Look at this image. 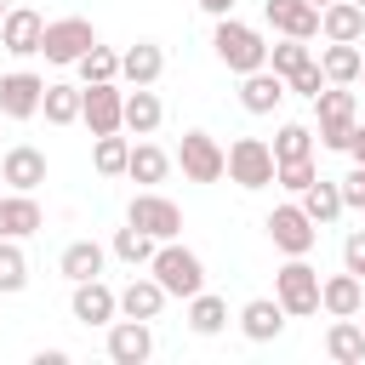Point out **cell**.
Here are the masks:
<instances>
[{"label": "cell", "mask_w": 365, "mask_h": 365, "mask_svg": "<svg viewBox=\"0 0 365 365\" xmlns=\"http://www.w3.org/2000/svg\"><path fill=\"white\" fill-rule=\"evenodd\" d=\"M211 51H217V63H222L228 74H251V68L268 63V40H262L251 23H240L234 11L217 17V29H211Z\"/></svg>", "instance_id": "obj_1"}, {"label": "cell", "mask_w": 365, "mask_h": 365, "mask_svg": "<svg viewBox=\"0 0 365 365\" xmlns=\"http://www.w3.org/2000/svg\"><path fill=\"white\" fill-rule=\"evenodd\" d=\"M148 274L165 285V297H194V291H205V262H200V251H188V245H177V240H160L154 245V257H148Z\"/></svg>", "instance_id": "obj_2"}, {"label": "cell", "mask_w": 365, "mask_h": 365, "mask_svg": "<svg viewBox=\"0 0 365 365\" xmlns=\"http://www.w3.org/2000/svg\"><path fill=\"white\" fill-rule=\"evenodd\" d=\"M274 302L285 308V319L319 314V268H314L308 257H291V262L274 274Z\"/></svg>", "instance_id": "obj_3"}, {"label": "cell", "mask_w": 365, "mask_h": 365, "mask_svg": "<svg viewBox=\"0 0 365 365\" xmlns=\"http://www.w3.org/2000/svg\"><path fill=\"white\" fill-rule=\"evenodd\" d=\"M314 114H319V148L348 154V137H354V120H359V97L348 86H325L314 97Z\"/></svg>", "instance_id": "obj_4"}, {"label": "cell", "mask_w": 365, "mask_h": 365, "mask_svg": "<svg viewBox=\"0 0 365 365\" xmlns=\"http://www.w3.org/2000/svg\"><path fill=\"white\" fill-rule=\"evenodd\" d=\"M222 177L240 188H268L274 182V148L262 137H234L222 148Z\"/></svg>", "instance_id": "obj_5"}, {"label": "cell", "mask_w": 365, "mask_h": 365, "mask_svg": "<svg viewBox=\"0 0 365 365\" xmlns=\"http://www.w3.org/2000/svg\"><path fill=\"white\" fill-rule=\"evenodd\" d=\"M91 46H97V29H91L86 17H51V23H46V34H40L46 63H57V68H74Z\"/></svg>", "instance_id": "obj_6"}, {"label": "cell", "mask_w": 365, "mask_h": 365, "mask_svg": "<svg viewBox=\"0 0 365 365\" xmlns=\"http://www.w3.org/2000/svg\"><path fill=\"white\" fill-rule=\"evenodd\" d=\"M262 228H268V240H274V251H285V257H308V251L319 245V228L308 222V211H302L297 200H291V205H274Z\"/></svg>", "instance_id": "obj_7"}, {"label": "cell", "mask_w": 365, "mask_h": 365, "mask_svg": "<svg viewBox=\"0 0 365 365\" xmlns=\"http://www.w3.org/2000/svg\"><path fill=\"white\" fill-rule=\"evenodd\" d=\"M125 222L143 228V234H154V240H177V234H182V211H177V200H165V194H154V188H143V194L125 205Z\"/></svg>", "instance_id": "obj_8"}, {"label": "cell", "mask_w": 365, "mask_h": 365, "mask_svg": "<svg viewBox=\"0 0 365 365\" xmlns=\"http://www.w3.org/2000/svg\"><path fill=\"white\" fill-rule=\"evenodd\" d=\"M177 165H182L188 182H217V177H222V143H217L211 131H182Z\"/></svg>", "instance_id": "obj_9"}, {"label": "cell", "mask_w": 365, "mask_h": 365, "mask_svg": "<svg viewBox=\"0 0 365 365\" xmlns=\"http://www.w3.org/2000/svg\"><path fill=\"white\" fill-rule=\"evenodd\" d=\"M120 108H125V91H120L114 80H103V86H80V120L91 125V137L120 131Z\"/></svg>", "instance_id": "obj_10"}, {"label": "cell", "mask_w": 365, "mask_h": 365, "mask_svg": "<svg viewBox=\"0 0 365 365\" xmlns=\"http://www.w3.org/2000/svg\"><path fill=\"white\" fill-rule=\"evenodd\" d=\"M68 314H74L80 325H108V319H120V297H114V285H108L103 274H97V279H74Z\"/></svg>", "instance_id": "obj_11"}, {"label": "cell", "mask_w": 365, "mask_h": 365, "mask_svg": "<svg viewBox=\"0 0 365 365\" xmlns=\"http://www.w3.org/2000/svg\"><path fill=\"white\" fill-rule=\"evenodd\" d=\"M154 354V325L148 319H108V359L114 365H143Z\"/></svg>", "instance_id": "obj_12"}, {"label": "cell", "mask_w": 365, "mask_h": 365, "mask_svg": "<svg viewBox=\"0 0 365 365\" xmlns=\"http://www.w3.org/2000/svg\"><path fill=\"white\" fill-rule=\"evenodd\" d=\"M40 97H46V80L40 74H29V68L0 74V114L6 120H34L40 114Z\"/></svg>", "instance_id": "obj_13"}, {"label": "cell", "mask_w": 365, "mask_h": 365, "mask_svg": "<svg viewBox=\"0 0 365 365\" xmlns=\"http://www.w3.org/2000/svg\"><path fill=\"white\" fill-rule=\"evenodd\" d=\"M285 97H291V86H285V74H274L268 63L251 68V74H240V108H245V114H274Z\"/></svg>", "instance_id": "obj_14"}, {"label": "cell", "mask_w": 365, "mask_h": 365, "mask_svg": "<svg viewBox=\"0 0 365 365\" xmlns=\"http://www.w3.org/2000/svg\"><path fill=\"white\" fill-rule=\"evenodd\" d=\"M40 34H46V17H40L34 6H11V11L0 17V46H6L11 57H34V51H40Z\"/></svg>", "instance_id": "obj_15"}, {"label": "cell", "mask_w": 365, "mask_h": 365, "mask_svg": "<svg viewBox=\"0 0 365 365\" xmlns=\"http://www.w3.org/2000/svg\"><path fill=\"white\" fill-rule=\"evenodd\" d=\"M0 182H6V188H17V194H34V188L46 182V154H40L34 143L6 148V154H0Z\"/></svg>", "instance_id": "obj_16"}, {"label": "cell", "mask_w": 365, "mask_h": 365, "mask_svg": "<svg viewBox=\"0 0 365 365\" xmlns=\"http://www.w3.org/2000/svg\"><path fill=\"white\" fill-rule=\"evenodd\" d=\"M114 297H120V314H125V319H148V325H154V319H160V308L171 302V297H165V285H160L154 274H131Z\"/></svg>", "instance_id": "obj_17"}, {"label": "cell", "mask_w": 365, "mask_h": 365, "mask_svg": "<svg viewBox=\"0 0 365 365\" xmlns=\"http://www.w3.org/2000/svg\"><path fill=\"white\" fill-rule=\"evenodd\" d=\"M46 228V211H40V200L34 194H0V240H29V234H40Z\"/></svg>", "instance_id": "obj_18"}, {"label": "cell", "mask_w": 365, "mask_h": 365, "mask_svg": "<svg viewBox=\"0 0 365 365\" xmlns=\"http://www.w3.org/2000/svg\"><path fill=\"white\" fill-rule=\"evenodd\" d=\"M160 120H165V103L154 97V86H131V91H125V108H120V131H131V137H154Z\"/></svg>", "instance_id": "obj_19"}, {"label": "cell", "mask_w": 365, "mask_h": 365, "mask_svg": "<svg viewBox=\"0 0 365 365\" xmlns=\"http://www.w3.org/2000/svg\"><path fill=\"white\" fill-rule=\"evenodd\" d=\"M262 17L274 23V34H291V40H314L319 34V6H308V0H268Z\"/></svg>", "instance_id": "obj_20"}, {"label": "cell", "mask_w": 365, "mask_h": 365, "mask_svg": "<svg viewBox=\"0 0 365 365\" xmlns=\"http://www.w3.org/2000/svg\"><path fill=\"white\" fill-rule=\"evenodd\" d=\"M319 308L331 314V319H348V314H359L365 308V279L359 274H331V279H319Z\"/></svg>", "instance_id": "obj_21"}, {"label": "cell", "mask_w": 365, "mask_h": 365, "mask_svg": "<svg viewBox=\"0 0 365 365\" xmlns=\"http://www.w3.org/2000/svg\"><path fill=\"white\" fill-rule=\"evenodd\" d=\"M240 331H245V342H274V336L285 331V308H279L274 297H251V302L240 308Z\"/></svg>", "instance_id": "obj_22"}, {"label": "cell", "mask_w": 365, "mask_h": 365, "mask_svg": "<svg viewBox=\"0 0 365 365\" xmlns=\"http://www.w3.org/2000/svg\"><path fill=\"white\" fill-rule=\"evenodd\" d=\"M160 74H165V51H160L154 40H137V46L120 51V80H131V86H154Z\"/></svg>", "instance_id": "obj_23"}, {"label": "cell", "mask_w": 365, "mask_h": 365, "mask_svg": "<svg viewBox=\"0 0 365 365\" xmlns=\"http://www.w3.org/2000/svg\"><path fill=\"white\" fill-rule=\"evenodd\" d=\"M297 205L308 211V222H314V228H331V222L342 217V188H336L331 177H314V182L297 194Z\"/></svg>", "instance_id": "obj_24"}, {"label": "cell", "mask_w": 365, "mask_h": 365, "mask_svg": "<svg viewBox=\"0 0 365 365\" xmlns=\"http://www.w3.org/2000/svg\"><path fill=\"white\" fill-rule=\"evenodd\" d=\"M103 262H108V245H97V240H68L63 257H57V268H63L68 285H74V279H97Z\"/></svg>", "instance_id": "obj_25"}, {"label": "cell", "mask_w": 365, "mask_h": 365, "mask_svg": "<svg viewBox=\"0 0 365 365\" xmlns=\"http://www.w3.org/2000/svg\"><path fill=\"white\" fill-rule=\"evenodd\" d=\"M325 354H331L336 365H359V359H365V325H359V314L331 319V331H325Z\"/></svg>", "instance_id": "obj_26"}, {"label": "cell", "mask_w": 365, "mask_h": 365, "mask_svg": "<svg viewBox=\"0 0 365 365\" xmlns=\"http://www.w3.org/2000/svg\"><path fill=\"white\" fill-rule=\"evenodd\" d=\"M319 34H325V40H359V34H365V6H354V0L319 6Z\"/></svg>", "instance_id": "obj_27"}, {"label": "cell", "mask_w": 365, "mask_h": 365, "mask_svg": "<svg viewBox=\"0 0 365 365\" xmlns=\"http://www.w3.org/2000/svg\"><path fill=\"white\" fill-rule=\"evenodd\" d=\"M319 68H325L331 86H354V80H359V40H325Z\"/></svg>", "instance_id": "obj_28"}, {"label": "cell", "mask_w": 365, "mask_h": 365, "mask_svg": "<svg viewBox=\"0 0 365 365\" xmlns=\"http://www.w3.org/2000/svg\"><path fill=\"white\" fill-rule=\"evenodd\" d=\"M188 331H194V336L228 331V302H222L217 291H194V297H188Z\"/></svg>", "instance_id": "obj_29"}, {"label": "cell", "mask_w": 365, "mask_h": 365, "mask_svg": "<svg viewBox=\"0 0 365 365\" xmlns=\"http://www.w3.org/2000/svg\"><path fill=\"white\" fill-rule=\"evenodd\" d=\"M165 171H171V154L160 143H131V160H125L131 182H165Z\"/></svg>", "instance_id": "obj_30"}, {"label": "cell", "mask_w": 365, "mask_h": 365, "mask_svg": "<svg viewBox=\"0 0 365 365\" xmlns=\"http://www.w3.org/2000/svg\"><path fill=\"white\" fill-rule=\"evenodd\" d=\"M154 245H160L154 234H143V228H131V222H125V228H114V240H108V257H120L125 268H148Z\"/></svg>", "instance_id": "obj_31"}, {"label": "cell", "mask_w": 365, "mask_h": 365, "mask_svg": "<svg viewBox=\"0 0 365 365\" xmlns=\"http://www.w3.org/2000/svg\"><path fill=\"white\" fill-rule=\"evenodd\" d=\"M40 114H46L51 125H74V120H80V86L51 80V86H46V97H40Z\"/></svg>", "instance_id": "obj_32"}, {"label": "cell", "mask_w": 365, "mask_h": 365, "mask_svg": "<svg viewBox=\"0 0 365 365\" xmlns=\"http://www.w3.org/2000/svg\"><path fill=\"white\" fill-rule=\"evenodd\" d=\"M125 160H131V137L108 131V137L91 143V165H97V177H125Z\"/></svg>", "instance_id": "obj_33"}, {"label": "cell", "mask_w": 365, "mask_h": 365, "mask_svg": "<svg viewBox=\"0 0 365 365\" xmlns=\"http://www.w3.org/2000/svg\"><path fill=\"white\" fill-rule=\"evenodd\" d=\"M268 148H274V165H279V160H308V154H314V131H308L302 120H285Z\"/></svg>", "instance_id": "obj_34"}, {"label": "cell", "mask_w": 365, "mask_h": 365, "mask_svg": "<svg viewBox=\"0 0 365 365\" xmlns=\"http://www.w3.org/2000/svg\"><path fill=\"white\" fill-rule=\"evenodd\" d=\"M80 86H103V80H120V51H108V46H91L80 63Z\"/></svg>", "instance_id": "obj_35"}, {"label": "cell", "mask_w": 365, "mask_h": 365, "mask_svg": "<svg viewBox=\"0 0 365 365\" xmlns=\"http://www.w3.org/2000/svg\"><path fill=\"white\" fill-rule=\"evenodd\" d=\"M29 285V257H23V240H0V291H23Z\"/></svg>", "instance_id": "obj_36"}, {"label": "cell", "mask_w": 365, "mask_h": 365, "mask_svg": "<svg viewBox=\"0 0 365 365\" xmlns=\"http://www.w3.org/2000/svg\"><path fill=\"white\" fill-rule=\"evenodd\" d=\"M302 63H314V51H308V40H291V34H279V46H268V68L274 74H297Z\"/></svg>", "instance_id": "obj_37"}, {"label": "cell", "mask_w": 365, "mask_h": 365, "mask_svg": "<svg viewBox=\"0 0 365 365\" xmlns=\"http://www.w3.org/2000/svg\"><path fill=\"white\" fill-rule=\"evenodd\" d=\"M314 177H319V165H314V154H308V160H279V165H274V182H279L285 194H302V188H308Z\"/></svg>", "instance_id": "obj_38"}, {"label": "cell", "mask_w": 365, "mask_h": 365, "mask_svg": "<svg viewBox=\"0 0 365 365\" xmlns=\"http://www.w3.org/2000/svg\"><path fill=\"white\" fill-rule=\"evenodd\" d=\"M285 86H291L297 97H308V103H314V97H319V91L331 86V80H325V68H319V57H314V63H302V68H297V74H291Z\"/></svg>", "instance_id": "obj_39"}, {"label": "cell", "mask_w": 365, "mask_h": 365, "mask_svg": "<svg viewBox=\"0 0 365 365\" xmlns=\"http://www.w3.org/2000/svg\"><path fill=\"white\" fill-rule=\"evenodd\" d=\"M342 188V211H365V165H354L348 177H336Z\"/></svg>", "instance_id": "obj_40"}, {"label": "cell", "mask_w": 365, "mask_h": 365, "mask_svg": "<svg viewBox=\"0 0 365 365\" xmlns=\"http://www.w3.org/2000/svg\"><path fill=\"white\" fill-rule=\"evenodd\" d=\"M342 268H348V274H359V279H365V228H354V234H348V240H342Z\"/></svg>", "instance_id": "obj_41"}, {"label": "cell", "mask_w": 365, "mask_h": 365, "mask_svg": "<svg viewBox=\"0 0 365 365\" xmlns=\"http://www.w3.org/2000/svg\"><path fill=\"white\" fill-rule=\"evenodd\" d=\"M348 154H354V165H365V125L354 120V137H348Z\"/></svg>", "instance_id": "obj_42"}, {"label": "cell", "mask_w": 365, "mask_h": 365, "mask_svg": "<svg viewBox=\"0 0 365 365\" xmlns=\"http://www.w3.org/2000/svg\"><path fill=\"white\" fill-rule=\"evenodd\" d=\"M63 359H68L63 348H40V354H34V365H63Z\"/></svg>", "instance_id": "obj_43"}, {"label": "cell", "mask_w": 365, "mask_h": 365, "mask_svg": "<svg viewBox=\"0 0 365 365\" xmlns=\"http://www.w3.org/2000/svg\"><path fill=\"white\" fill-rule=\"evenodd\" d=\"M200 11H211V17H228V11H234V0H200Z\"/></svg>", "instance_id": "obj_44"}, {"label": "cell", "mask_w": 365, "mask_h": 365, "mask_svg": "<svg viewBox=\"0 0 365 365\" xmlns=\"http://www.w3.org/2000/svg\"><path fill=\"white\" fill-rule=\"evenodd\" d=\"M359 80H365V57H359Z\"/></svg>", "instance_id": "obj_45"}, {"label": "cell", "mask_w": 365, "mask_h": 365, "mask_svg": "<svg viewBox=\"0 0 365 365\" xmlns=\"http://www.w3.org/2000/svg\"><path fill=\"white\" fill-rule=\"evenodd\" d=\"M6 11H11V6H6V0H0V17H6Z\"/></svg>", "instance_id": "obj_46"}, {"label": "cell", "mask_w": 365, "mask_h": 365, "mask_svg": "<svg viewBox=\"0 0 365 365\" xmlns=\"http://www.w3.org/2000/svg\"><path fill=\"white\" fill-rule=\"evenodd\" d=\"M308 6H331V0H308Z\"/></svg>", "instance_id": "obj_47"}, {"label": "cell", "mask_w": 365, "mask_h": 365, "mask_svg": "<svg viewBox=\"0 0 365 365\" xmlns=\"http://www.w3.org/2000/svg\"><path fill=\"white\" fill-rule=\"evenodd\" d=\"M354 6H365V0H354Z\"/></svg>", "instance_id": "obj_48"}]
</instances>
